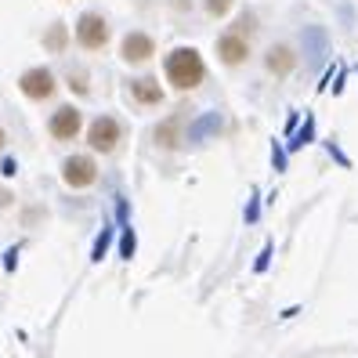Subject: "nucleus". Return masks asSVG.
Returning <instances> with one entry per match:
<instances>
[{
    "instance_id": "4",
    "label": "nucleus",
    "mask_w": 358,
    "mask_h": 358,
    "mask_svg": "<svg viewBox=\"0 0 358 358\" xmlns=\"http://www.w3.org/2000/svg\"><path fill=\"white\" fill-rule=\"evenodd\" d=\"M62 181H66L69 188H91L98 181V163L91 156L76 152V156H69L66 163H62Z\"/></svg>"
},
{
    "instance_id": "11",
    "label": "nucleus",
    "mask_w": 358,
    "mask_h": 358,
    "mask_svg": "<svg viewBox=\"0 0 358 358\" xmlns=\"http://www.w3.org/2000/svg\"><path fill=\"white\" fill-rule=\"evenodd\" d=\"M156 145H159V149H174V145H178V120L174 116L163 120L156 127Z\"/></svg>"
},
{
    "instance_id": "10",
    "label": "nucleus",
    "mask_w": 358,
    "mask_h": 358,
    "mask_svg": "<svg viewBox=\"0 0 358 358\" xmlns=\"http://www.w3.org/2000/svg\"><path fill=\"white\" fill-rule=\"evenodd\" d=\"M264 62H268V69L275 73V76H286L293 66H297V58H293V51H289L286 44H275V48L268 51V58H264Z\"/></svg>"
},
{
    "instance_id": "5",
    "label": "nucleus",
    "mask_w": 358,
    "mask_h": 358,
    "mask_svg": "<svg viewBox=\"0 0 358 358\" xmlns=\"http://www.w3.org/2000/svg\"><path fill=\"white\" fill-rule=\"evenodd\" d=\"M18 91H22L26 98H33V101H44V98L55 94V73L44 69V66L26 69L22 76H18Z\"/></svg>"
},
{
    "instance_id": "12",
    "label": "nucleus",
    "mask_w": 358,
    "mask_h": 358,
    "mask_svg": "<svg viewBox=\"0 0 358 358\" xmlns=\"http://www.w3.org/2000/svg\"><path fill=\"white\" fill-rule=\"evenodd\" d=\"M66 44H69L66 26H51V29H48V36H44V48H48V51H62Z\"/></svg>"
},
{
    "instance_id": "9",
    "label": "nucleus",
    "mask_w": 358,
    "mask_h": 358,
    "mask_svg": "<svg viewBox=\"0 0 358 358\" xmlns=\"http://www.w3.org/2000/svg\"><path fill=\"white\" fill-rule=\"evenodd\" d=\"M131 94H134L138 105H159V101H163V87H159L152 76H138V80H131Z\"/></svg>"
},
{
    "instance_id": "2",
    "label": "nucleus",
    "mask_w": 358,
    "mask_h": 358,
    "mask_svg": "<svg viewBox=\"0 0 358 358\" xmlns=\"http://www.w3.org/2000/svg\"><path fill=\"white\" fill-rule=\"evenodd\" d=\"M76 44L83 51H101L105 44H109V22H105V15L83 11L76 18Z\"/></svg>"
},
{
    "instance_id": "7",
    "label": "nucleus",
    "mask_w": 358,
    "mask_h": 358,
    "mask_svg": "<svg viewBox=\"0 0 358 358\" xmlns=\"http://www.w3.org/2000/svg\"><path fill=\"white\" fill-rule=\"evenodd\" d=\"M120 55H123L127 66H145V62L156 55V40L149 33H127L123 44H120Z\"/></svg>"
},
{
    "instance_id": "3",
    "label": "nucleus",
    "mask_w": 358,
    "mask_h": 358,
    "mask_svg": "<svg viewBox=\"0 0 358 358\" xmlns=\"http://www.w3.org/2000/svg\"><path fill=\"white\" fill-rule=\"evenodd\" d=\"M120 138H123V127H120L116 116H98L87 127V145L94 152H113L120 145Z\"/></svg>"
},
{
    "instance_id": "13",
    "label": "nucleus",
    "mask_w": 358,
    "mask_h": 358,
    "mask_svg": "<svg viewBox=\"0 0 358 358\" xmlns=\"http://www.w3.org/2000/svg\"><path fill=\"white\" fill-rule=\"evenodd\" d=\"M231 4H236V0H203V8L214 15V18H224L231 11Z\"/></svg>"
},
{
    "instance_id": "14",
    "label": "nucleus",
    "mask_w": 358,
    "mask_h": 358,
    "mask_svg": "<svg viewBox=\"0 0 358 358\" xmlns=\"http://www.w3.org/2000/svg\"><path fill=\"white\" fill-rule=\"evenodd\" d=\"M4 145H8V134H4V127H0V152H4Z\"/></svg>"
},
{
    "instance_id": "1",
    "label": "nucleus",
    "mask_w": 358,
    "mask_h": 358,
    "mask_svg": "<svg viewBox=\"0 0 358 358\" xmlns=\"http://www.w3.org/2000/svg\"><path fill=\"white\" fill-rule=\"evenodd\" d=\"M163 76L174 91H196L203 83V76H206L203 55L196 48H174L163 58Z\"/></svg>"
},
{
    "instance_id": "8",
    "label": "nucleus",
    "mask_w": 358,
    "mask_h": 358,
    "mask_svg": "<svg viewBox=\"0 0 358 358\" xmlns=\"http://www.w3.org/2000/svg\"><path fill=\"white\" fill-rule=\"evenodd\" d=\"M217 55H221L224 66H243V62L250 58V40H246V33H239V29L221 33V40H217Z\"/></svg>"
},
{
    "instance_id": "6",
    "label": "nucleus",
    "mask_w": 358,
    "mask_h": 358,
    "mask_svg": "<svg viewBox=\"0 0 358 358\" xmlns=\"http://www.w3.org/2000/svg\"><path fill=\"white\" fill-rule=\"evenodd\" d=\"M80 127H83V116H80L76 105H62V109L51 113V120H48V131H51L55 141H73L80 134Z\"/></svg>"
}]
</instances>
